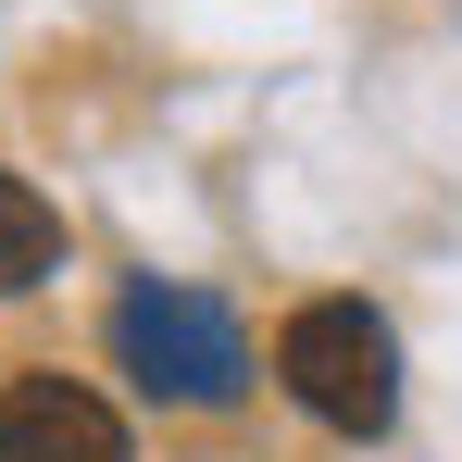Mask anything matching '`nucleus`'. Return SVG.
I'll return each mask as SVG.
<instances>
[{"mask_svg":"<svg viewBox=\"0 0 462 462\" xmlns=\"http://www.w3.org/2000/svg\"><path fill=\"white\" fill-rule=\"evenodd\" d=\"M275 375L337 438H387L400 425V337H387L375 300H300L275 325Z\"/></svg>","mask_w":462,"mask_h":462,"instance_id":"1","label":"nucleus"},{"mask_svg":"<svg viewBox=\"0 0 462 462\" xmlns=\"http://www.w3.org/2000/svg\"><path fill=\"white\" fill-rule=\"evenodd\" d=\"M51 263H63V213H51V200H38V188L0 162V300H25Z\"/></svg>","mask_w":462,"mask_h":462,"instance_id":"4","label":"nucleus"},{"mask_svg":"<svg viewBox=\"0 0 462 462\" xmlns=\"http://www.w3.org/2000/svg\"><path fill=\"white\" fill-rule=\"evenodd\" d=\"M0 462H138V450H125V412L88 375L25 363V375H0Z\"/></svg>","mask_w":462,"mask_h":462,"instance_id":"3","label":"nucleus"},{"mask_svg":"<svg viewBox=\"0 0 462 462\" xmlns=\"http://www.w3.org/2000/svg\"><path fill=\"white\" fill-rule=\"evenodd\" d=\"M113 363L151 387V400H188V412H226L250 387V337L213 288H175V275H138L113 300Z\"/></svg>","mask_w":462,"mask_h":462,"instance_id":"2","label":"nucleus"}]
</instances>
